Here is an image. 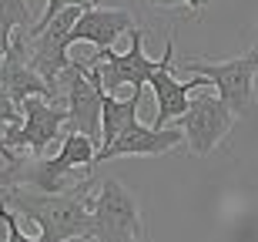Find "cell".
Instances as JSON below:
<instances>
[{
    "label": "cell",
    "instance_id": "6da1fadb",
    "mask_svg": "<svg viewBox=\"0 0 258 242\" xmlns=\"http://www.w3.org/2000/svg\"><path fill=\"white\" fill-rule=\"evenodd\" d=\"M91 185L94 175L60 195H47L37 188L20 185L4 199L17 219H27L40 229L44 242H74V239H94V222H91Z\"/></svg>",
    "mask_w": 258,
    "mask_h": 242
},
{
    "label": "cell",
    "instance_id": "7a4b0ae2",
    "mask_svg": "<svg viewBox=\"0 0 258 242\" xmlns=\"http://www.w3.org/2000/svg\"><path fill=\"white\" fill-rule=\"evenodd\" d=\"M94 158H97V145L84 135H74L67 131L64 141H60V152L50 158H27L24 162V175H20V185L27 188H37V192H47V195H60V192H71L77 188V172H84L91 178V168H94Z\"/></svg>",
    "mask_w": 258,
    "mask_h": 242
},
{
    "label": "cell",
    "instance_id": "3957f363",
    "mask_svg": "<svg viewBox=\"0 0 258 242\" xmlns=\"http://www.w3.org/2000/svg\"><path fill=\"white\" fill-rule=\"evenodd\" d=\"M60 105L67 108V131L91 138L101 148V115H104V87L101 74L84 61H71L60 74Z\"/></svg>",
    "mask_w": 258,
    "mask_h": 242
},
{
    "label": "cell",
    "instance_id": "277c9868",
    "mask_svg": "<svg viewBox=\"0 0 258 242\" xmlns=\"http://www.w3.org/2000/svg\"><path fill=\"white\" fill-rule=\"evenodd\" d=\"M91 222L97 242H148L141 205L117 178H104L91 199Z\"/></svg>",
    "mask_w": 258,
    "mask_h": 242
},
{
    "label": "cell",
    "instance_id": "5b68a950",
    "mask_svg": "<svg viewBox=\"0 0 258 242\" xmlns=\"http://www.w3.org/2000/svg\"><path fill=\"white\" fill-rule=\"evenodd\" d=\"M184 71H195V78H205L215 84V94L235 111L245 115L255 98V74H258V51L251 47L248 54L231 61H184Z\"/></svg>",
    "mask_w": 258,
    "mask_h": 242
},
{
    "label": "cell",
    "instance_id": "8992f818",
    "mask_svg": "<svg viewBox=\"0 0 258 242\" xmlns=\"http://www.w3.org/2000/svg\"><path fill=\"white\" fill-rule=\"evenodd\" d=\"M20 111H24V125L7 128V152L47 158V148L64 141L60 135L67 128V108L50 105L44 98H27L20 105Z\"/></svg>",
    "mask_w": 258,
    "mask_h": 242
},
{
    "label": "cell",
    "instance_id": "52a82bcc",
    "mask_svg": "<svg viewBox=\"0 0 258 242\" xmlns=\"http://www.w3.org/2000/svg\"><path fill=\"white\" fill-rule=\"evenodd\" d=\"M77 17H81V7H67L64 14H57L50 20L47 27L27 30V37H30L27 64L54 87H57L60 74L71 68V54L67 51H71V30H74Z\"/></svg>",
    "mask_w": 258,
    "mask_h": 242
},
{
    "label": "cell",
    "instance_id": "ba28073f",
    "mask_svg": "<svg viewBox=\"0 0 258 242\" xmlns=\"http://www.w3.org/2000/svg\"><path fill=\"white\" fill-rule=\"evenodd\" d=\"M235 111H231L218 94H198L191 98V105L184 111V118L178 121L184 131V141L191 148V155L198 158H208L215 148L231 135L235 128Z\"/></svg>",
    "mask_w": 258,
    "mask_h": 242
},
{
    "label": "cell",
    "instance_id": "9c48e42d",
    "mask_svg": "<svg viewBox=\"0 0 258 242\" xmlns=\"http://www.w3.org/2000/svg\"><path fill=\"white\" fill-rule=\"evenodd\" d=\"M87 68H94L101 74V87L107 94L117 91L121 84H131V91H144V84H151V74L158 71V61L144 54V30H131V47L124 54L117 51H97L91 61H84Z\"/></svg>",
    "mask_w": 258,
    "mask_h": 242
},
{
    "label": "cell",
    "instance_id": "30bf717a",
    "mask_svg": "<svg viewBox=\"0 0 258 242\" xmlns=\"http://www.w3.org/2000/svg\"><path fill=\"white\" fill-rule=\"evenodd\" d=\"M174 34L164 44V54L158 61V71L151 74V87H154V125L151 128H168L171 121H181L188 105H191V91L205 87V78H191V81H178L174 78Z\"/></svg>",
    "mask_w": 258,
    "mask_h": 242
},
{
    "label": "cell",
    "instance_id": "8fae6325",
    "mask_svg": "<svg viewBox=\"0 0 258 242\" xmlns=\"http://www.w3.org/2000/svg\"><path fill=\"white\" fill-rule=\"evenodd\" d=\"M181 141H184L181 128H151V125L134 121V125L124 128L107 148L97 152L94 165L111 162V158H131V155H168V152L178 148Z\"/></svg>",
    "mask_w": 258,
    "mask_h": 242
},
{
    "label": "cell",
    "instance_id": "7c38bea8",
    "mask_svg": "<svg viewBox=\"0 0 258 242\" xmlns=\"http://www.w3.org/2000/svg\"><path fill=\"white\" fill-rule=\"evenodd\" d=\"M134 30V17L121 7H87L81 10L71 44H94L97 51H114V40Z\"/></svg>",
    "mask_w": 258,
    "mask_h": 242
},
{
    "label": "cell",
    "instance_id": "4fadbf2b",
    "mask_svg": "<svg viewBox=\"0 0 258 242\" xmlns=\"http://www.w3.org/2000/svg\"><path fill=\"white\" fill-rule=\"evenodd\" d=\"M138 108H141V91H131V98H114L104 91V115H101V148H107L124 128L138 121ZM97 148V152H101Z\"/></svg>",
    "mask_w": 258,
    "mask_h": 242
},
{
    "label": "cell",
    "instance_id": "5bb4252c",
    "mask_svg": "<svg viewBox=\"0 0 258 242\" xmlns=\"http://www.w3.org/2000/svg\"><path fill=\"white\" fill-rule=\"evenodd\" d=\"M34 14H30L27 0H0V51L7 54L14 44V34L20 27H34Z\"/></svg>",
    "mask_w": 258,
    "mask_h": 242
},
{
    "label": "cell",
    "instance_id": "9a60e30c",
    "mask_svg": "<svg viewBox=\"0 0 258 242\" xmlns=\"http://www.w3.org/2000/svg\"><path fill=\"white\" fill-rule=\"evenodd\" d=\"M67 7H81V10H87V7H94V0H47V7H44V17H40V20H34V27H30V30L47 27L50 20L57 17V14H64Z\"/></svg>",
    "mask_w": 258,
    "mask_h": 242
},
{
    "label": "cell",
    "instance_id": "2e32d148",
    "mask_svg": "<svg viewBox=\"0 0 258 242\" xmlns=\"http://www.w3.org/2000/svg\"><path fill=\"white\" fill-rule=\"evenodd\" d=\"M0 222L7 225V239H4V242H44L40 235L34 239V235H24V232H20V225H17V215L10 212V209H7L4 202H0Z\"/></svg>",
    "mask_w": 258,
    "mask_h": 242
},
{
    "label": "cell",
    "instance_id": "e0dca14e",
    "mask_svg": "<svg viewBox=\"0 0 258 242\" xmlns=\"http://www.w3.org/2000/svg\"><path fill=\"white\" fill-rule=\"evenodd\" d=\"M154 7H188V10H201L208 7L211 0H151Z\"/></svg>",
    "mask_w": 258,
    "mask_h": 242
},
{
    "label": "cell",
    "instance_id": "ac0fdd59",
    "mask_svg": "<svg viewBox=\"0 0 258 242\" xmlns=\"http://www.w3.org/2000/svg\"><path fill=\"white\" fill-rule=\"evenodd\" d=\"M0 148L7 152V128H4V125H0Z\"/></svg>",
    "mask_w": 258,
    "mask_h": 242
},
{
    "label": "cell",
    "instance_id": "d6986e66",
    "mask_svg": "<svg viewBox=\"0 0 258 242\" xmlns=\"http://www.w3.org/2000/svg\"><path fill=\"white\" fill-rule=\"evenodd\" d=\"M4 61H7V54H4V51H0V74H4Z\"/></svg>",
    "mask_w": 258,
    "mask_h": 242
},
{
    "label": "cell",
    "instance_id": "ffe728a7",
    "mask_svg": "<svg viewBox=\"0 0 258 242\" xmlns=\"http://www.w3.org/2000/svg\"><path fill=\"white\" fill-rule=\"evenodd\" d=\"M255 51H258V44H255Z\"/></svg>",
    "mask_w": 258,
    "mask_h": 242
}]
</instances>
